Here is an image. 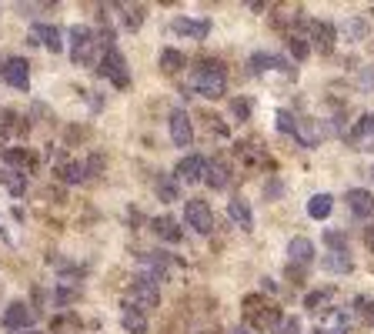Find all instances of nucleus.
<instances>
[{
	"label": "nucleus",
	"mask_w": 374,
	"mask_h": 334,
	"mask_svg": "<svg viewBox=\"0 0 374 334\" xmlns=\"http://www.w3.org/2000/svg\"><path fill=\"white\" fill-rule=\"evenodd\" d=\"M157 64H161V71H164V74H178V71L187 67V57H184L180 50H174V47H164V50H161V57H157Z\"/></svg>",
	"instance_id": "obj_19"
},
{
	"label": "nucleus",
	"mask_w": 374,
	"mask_h": 334,
	"mask_svg": "<svg viewBox=\"0 0 374 334\" xmlns=\"http://www.w3.org/2000/svg\"><path fill=\"white\" fill-rule=\"evenodd\" d=\"M171 31L180 34V37H191V41H204L210 34V20H191V17H178L171 24Z\"/></svg>",
	"instance_id": "obj_12"
},
{
	"label": "nucleus",
	"mask_w": 374,
	"mask_h": 334,
	"mask_svg": "<svg viewBox=\"0 0 374 334\" xmlns=\"http://www.w3.org/2000/svg\"><path fill=\"white\" fill-rule=\"evenodd\" d=\"M294 137H298L304 147H317V144H321V137H324V127H321V121L298 117V131H294Z\"/></svg>",
	"instance_id": "obj_13"
},
{
	"label": "nucleus",
	"mask_w": 374,
	"mask_h": 334,
	"mask_svg": "<svg viewBox=\"0 0 374 334\" xmlns=\"http://www.w3.org/2000/svg\"><path fill=\"white\" fill-rule=\"evenodd\" d=\"M364 244H368V247H371V251H374V224H371V228H368V231H364Z\"/></svg>",
	"instance_id": "obj_40"
},
{
	"label": "nucleus",
	"mask_w": 374,
	"mask_h": 334,
	"mask_svg": "<svg viewBox=\"0 0 374 334\" xmlns=\"http://www.w3.org/2000/svg\"><path fill=\"white\" fill-rule=\"evenodd\" d=\"M234 334H251V331H247V328H238V331H234Z\"/></svg>",
	"instance_id": "obj_41"
},
{
	"label": "nucleus",
	"mask_w": 374,
	"mask_h": 334,
	"mask_svg": "<svg viewBox=\"0 0 374 334\" xmlns=\"http://www.w3.org/2000/svg\"><path fill=\"white\" fill-rule=\"evenodd\" d=\"M287 50L294 54V61H304V57L311 54V47H308V37H301V34H291V37H287Z\"/></svg>",
	"instance_id": "obj_27"
},
{
	"label": "nucleus",
	"mask_w": 374,
	"mask_h": 334,
	"mask_svg": "<svg viewBox=\"0 0 374 334\" xmlns=\"http://www.w3.org/2000/svg\"><path fill=\"white\" fill-rule=\"evenodd\" d=\"M371 177H374V167H371Z\"/></svg>",
	"instance_id": "obj_43"
},
{
	"label": "nucleus",
	"mask_w": 374,
	"mask_h": 334,
	"mask_svg": "<svg viewBox=\"0 0 374 334\" xmlns=\"http://www.w3.org/2000/svg\"><path fill=\"white\" fill-rule=\"evenodd\" d=\"M287 254H291V261H298V264H311V261H315V244L308 241V238H294V241L287 244Z\"/></svg>",
	"instance_id": "obj_22"
},
{
	"label": "nucleus",
	"mask_w": 374,
	"mask_h": 334,
	"mask_svg": "<svg viewBox=\"0 0 374 334\" xmlns=\"http://www.w3.org/2000/svg\"><path fill=\"white\" fill-rule=\"evenodd\" d=\"M234 114H240V117H247V114H251V104H247V101H234Z\"/></svg>",
	"instance_id": "obj_38"
},
{
	"label": "nucleus",
	"mask_w": 374,
	"mask_h": 334,
	"mask_svg": "<svg viewBox=\"0 0 374 334\" xmlns=\"http://www.w3.org/2000/svg\"><path fill=\"white\" fill-rule=\"evenodd\" d=\"M184 221H187V228H194L197 234H210V231H214V211H210L208 201H201V198H191L184 204Z\"/></svg>",
	"instance_id": "obj_5"
},
{
	"label": "nucleus",
	"mask_w": 374,
	"mask_h": 334,
	"mask_svg": "<svg viewBox=\"0 0 374 334\" xmlns=\"http://www.w3.org/2000/svg\"><path fill=\"white\" fill-rule=\"evenodd\" d=\"M20 334H41V331H20Z\"/></svg>",
	"instance_id": "obj_42"
},
{
	"label": "nucleus",
	"mask_w": 374,
	"mask_h": 334,
	"mask_svg": "<svg viewBox=\"0 0 374 334\" xmlns=\"http://www.w3.org/2000/svg\"><path fill=\"white\" fill-rule=\"evenodd\" d=\"M244 314H247V321L254 324L257 331H274L281 324V311L274 304H268L264 298H247L244 301Z\"/></svg>",
	"instance_id": "obj_2"
},
{
	"label": "nucleus",
	"mask_w": 374,
	"mask_h": 334,
	"mask_svg": "<svg viewBox=\"0 0 374 334\" xmlns=\"http://www.w3.org/2000/svg\"><path fill=\"white\" fill-rule=\"evenodd\" d=\"M331 208H334V198H331V194H315V198L308 201V214H311L315 221H324L331 214Z\"/></svg>",
	"instance_id": "obj_23"
},
{
	"label": "nucleus",
	"mask_w": 374,
	"mask_h": 334,
	"mask_svg": "<svg viewBox=\"0 0 374 334\" xmlns=\"http://www.w3.org/2000/svg\"><path fill=\"white\" fill-rule=\"evenodd\" d=\"M191 87H194L201 97H208V101L224 97V91H227L224 67H221L217 61H204L201 67H194V74H191Z\"/></svg>",
	"instance_id": "obj_1"
},
{
	"label": "nucleus",
	"mask_w": 374,
	"mask_h": 334,
	"mask_svg": "<svg viewBox=\"0 0 374 334\" xmlns=\"http://www.w3.org/2000/svg\"><path fill=\"white\" fill-rule=\"evenodd\" d=\"M274 334H301V321L298 318H281V324L274 328Z\"/></svg>",
	"instance_id": "obj_33"
},
{
	"label": "nucleus",
	"mask_w": 374,
	"mask_h": 334,
	"mask_svg": "<svg viewBox=\"0 0 374 334\" xmlns=\"http://www.w3.org/2000/svg\"><path fill=\"white\" fill-rule=\"evenodd\" d=\"M94 47H97V37L90 27H71V61L74 64H90L94 61Z\"/></svg>",
	"instance_id": "obj_6"
},
{
	"label": "nucleus",
	"mask_w": 374,
	"mask_h": 334,
	"mask_svg": "<svg viewBox=\"0 0 374 334\" xmlns=\"http://www.w3.org/2000/svg\"><path fill=\"white\" fill-rule=\"evenodd\" d=\"M328 294H331V291H315V294H308V301H304V304H308L311 311H317V304L328 301Z\"/></svg>",
	"instance_id": "obj_35"
},
{
	"label": "nucleus",
	"mask_w": 374,
	"mask_h": 334,
	"mask_svg": "<svg viewBox=\"0 0 374 334\" xmlns=\"http://www.w3.org/2000/svg\"><path fill=\"white\" fill-rule=\"evenodd\" d=\"M278 131L281 134H294L298 131V117L291 110H278Z\"/></svg>",
	"instance_id": "obj_29"
},
{
	"label": "nucleus",
	"mask_w": 374,
	"mask_h": 334,
	"mask_svg": "<svg viewBox=\"0 0 374 334\" xmlns=\"http://www.w3.org/2000/svg\"><path fill=\"white\" fill-rule=\"evenodd\" d=\"M10 164H24V167H27L30 157L24 151H7V167H10Z\"/></svg>",
	"instance_id": "obj_36"
},
{
	"label": "nucleus",
	"mask_w": 374,
	"mask_h": 334,
	"mask_svg": "<svg viewBox=\"0 0 374 334\" xmlns=\"http://www.w3.org/2000/svg\"><path fill=\"white\" fill-rule=\"evenodd\" d=\"M308 31H311V41H315V47L321 54H328L331 47H334V27H331L328 20H311Z\"/></svg>",
	"instance_id": "obj_14"
},
{
	"label": "nucleus",
	"mask_w": 374,
	"mask_h": 334,
	"mask_svg": "<svg viewBox=\"0 0 374 334\" xmlns=\"http://www.w3.org/2000/svg\"><path fill=\"white\" fill-rule=\"evenodd\" d=\"M171 137H174V144H178V147H191V140H194V127H191L187 110H174V114H171Z\"/></svg>",
	"instance_id": "obj_11"
},
{
	"label": "nucleus",
	"mask_w": 374,
	"mask_h": 334,
	"mask_svg": "<svg viewBox=\"0 0 374 334\" xmlns=\"http://www.w3.org/2000/svg\"><path fill=\"white\" fill-rule=\"evenodd\" d=\"M371 134H374V114H361L358 124L351 127L347 140H351V144H358V140H364V137H371Z\"/></svg>",
	"instance_id": "obj_25"
},
{
	"label": "nucleus",
	"mask_w": 374,
	"mask_h": 334,
	"mask_svg": "<svg viewBox=\"0 0 374 334\" xmlns=\"http://www.w3.org/2000/svg\"><path fill=\"white\" fill-rule=\"evenodd\" d=\"M347 211L354 214V217H361V221L374 217V194L364 191V187H351L347 191Z\"/></svg>",
	"instance_id": "obj_10"
},
{
	"label": "nucleus",
	"mask_w": 374,
	"mask_h": 334,
	"mask_svg": "<svg viewBox=\"0 0 374 334\" xmlns=\"http://www.w3.org/2000/svg\"><path fill=\"white\" fill-rule=\"evenodd\" d=\"M10 131H14V114H10V110H3V114H0V140H7Z\"/></svg>",
	"instance_id": "obj_34"
},
{
	"label": "nucleus",
	"mask_w": 374,
	"mask_h": 334,
	"mask_svg": "<svg viewBox=\"0 0 374 334\" xmlns=\"http://www.w3.org/2000/svg\"><path fill=\"white\" fill-rule=\"evenodd\" d=\"M101 167H104V157H101V154H94V157H90V170H94V174H97V170H101Z\"/></svg>",
	"instance_id": "obj_39"
},
{
	"label": "nucleus",
	"mask_w": 374,
	"mask_h": 334,
	"mask_svg": "<svg viewBox=\"0 0 374 334\" xmlns=\"http://www.w3.org/2000/svg\"><path fill=\"white\" fill-rule=\"evenodd\" d=\"M174 174H178L180 181L197 184V181H204V177H208V161H204L201 154H187V157L178 164V170H174Z\"/></svg>",
	"instance_id": "obj_9"
},
{
	"label": "nucleus",
	"mask_w": 374,
	"mask_h": 334,
	"mask_svg": "<svg viewBox=\"0 0 374 334\" xmlns=\"http://www.w3.org/2000/svg\"><path fill=\"white\" fill-rule=\"evenodd\" d=\"M204 181L214 187V191H224L227 184H231V167L224 164V161H214V164H208V177Z\"/></svg>",
	"instance_id": "obj_21"
},
{
	"label": "nucleus",
	"mask_w": 374,
	"mask_h": 334,
	"mask_svg": "<svg viewBox=\"0 0 374 334\" xmlns=\"http://www.w3.org/2000/svg\"><path fill=\"white\" fill-rule=\"evenodd\" d=\"M97 71H101V74H104L107 80L114 84V87H127V84H131V74H127V61L120 57L117 47H107Z\"/></svg>",
	"instance_id": "obj_4"
},
{
	"label": "nucleus",
	"mask_w": 374,
	"mask_h": 334,
	"mask_svg": "<svg viewBox=\"0 0 374 334\" xmlns=\"http://www.w3.org/2000/svg\"><path fill=\"white\" fill-rule=\"evenodd\" d=\"M154 234H157L161 241H167V244H178L180 238H184V231L178 228V221H174V217H157V221H154Z\"/></svg>",
	"instance_id": "obj_18"
},
{
	"label": "nucleus",
	"mask_w": 374,
	"mask_h": 334,
	"mask_svg": "<svg viewBox=\"0 0 374 334\" xmlns=\"http://www.w3.org/2000/svg\"><path fill=\"white\" fill-rule=\"evenodd\" d=\"M84 174H87V167L84 164H64V181L67 184H77Z\"/></svg>",
	"instance_id": "obj_32"
},
{
	"label": "nucleus",
	"mask_w": 374,
	"mask_h": 334,
	"mask_svg": "<svg viewBox=\"0 0 374 334\" xmlns=\"http://www.w3.org/2000/svg\"><path fill=\"white\" fill-rule=\"evenodd\" d=\"M321 268H324V271H334V274H347L354 264H351L347 254H334V251H331L328 258H321Z\"/></svg>",
	"instance_id": "obj_26"
},
{
	"label": "nucleus",
	"mask_w": 374,
	"mask_h": 334,
	"mask_svg": "<svg viewBox=\"0 0 374 334\" xmlns=\"http://www.w3.org/2000/svg\"><path fill=\"white\" fill-rule=\"evenodd\" d=\"M131 298H134L137 311H150L161 304V288H157V277L154 274H137L134 284H131Z\"/></svg>",
	"instance_id": "obj_3"
},
{
	"label": "nucleus",
	"mask_w": 374,
	"mask_h": 334,
	"mask_svg": "<svg viewBox=\"0 0 374 334\" xmlns=\"http://www.w3.org/2000/svg\"><path fill=\"white\" fill-rule=\"evenodd\" d=\"M361 87H364V91L374 87V67H364V71H361Z\"/></svg>",
	"instance_id": "obj_37"
},
{
	"label": "nucleus",
	"mask_w": 374,
	"mask_h": 334,
	"mask_svg": "<svg viewBox=\"0 0 374 334\" xmlns=\"http://www.w3.org/2000/svg\"><path fill=\"white\" fill-rule=\"evenodd\" d=\"M157 198L161 201H178V184L171 181V177H161V181H157Z\"/></svg>",
	"instance_id": "obj_30"
},
{
	"label": "nucleus",
	"mask_w": 374,
	"mask_h": 334,
	"mask_svg": "<svg viewBox=\"0 0 374 334\" xmlns=\"http://www.w3.org/2000/svg\"><path fill=\"white\" fill-rule=\"evenodd\" d=\"M0 77H3L10 87H17V91H27L30 87V67L24 57H10V61L0 64Z\"/></svg>",
	"instance_id": "obj_7"
},
{
	"label": "nucleus",
	"mask_w": 374,
	"mask_h": 334,
	"mask_svg": "<svg viewBox=\"0 0 374 334\" xmlns=\"http://www.w3.org/2000/svg\"><path fill=\"white\" fill-rule=\"evenodd\" d=\"M0 181H3V187L10 191V194H24L27 191V170H14V167H3L0 170Z\"/></svg>",
	"instance_id": "obj_17"
},
{
	"label": "nucleus",
	"mask_w": 374,
	"mask_h": 334,
	"mask_svg": "<svg viewBox=\"0 0 374 334\" xmlns=\"http://www.w3.org/2000/svg\"><path fill=\"white\" fill-rule=\"evenodd\" d=\"M227 214H231V221H234V224H240V231L254 228V214H251V204H247L244 198L231 201V204H227Z\"/></svg>",
	"instance_id": "obj_15"
},
{
	"label": "nucleus",
	"mask_w": 374,
	"mask_h": 334,
	"mask_svg": "<svg viewBox=\"0 0 374 334\" xmlns=\"http://www.w3.org/2000/svg\"><path fill=\"white\" fill-rule=\"evenodd\" d=\"M34 37H37V41H41L47 50H54V54H60V50H64L60 31L54 27V24H37V27H34Z\"/></svg>",
	"instance_id": "obj_16"
},
{
	"label": "nucleus",
	"mask_w": 374,
	"mask_h": 334,
	"mask_svg": "<svg viewBox=\"0 0 374 334\" xmlns=\"http://www.w3.org/2000/svg\"><path fill=\"white\" fill-rule=\"evenodd\" d=\"M120 324H124V331L131 334H148V321H144V311H137V307H124V314H120Z\"/></svg>",
	"instance_id": "obj_20"
},
{
	"label": "nucleus",
	"mask_w": 374,
	"mask_h": 334,
	"mask_svg": "<svg viewBox=\"0 0 374 334\" xmlns=\"http://www.w3.org/2000/svg\"><path fill=\"white\" fill-rule=\"evenodd\" d=\"M345 328H347V314L345 311H334L328 321H321V324H317L315 334H345Z\"/></svg>",
	"instance_id": "obj_24"
},
{
	"label": "nucleus",
	"mask_w": 374,
	"mask_h": 334,
	"mask_svg": "<svg viewBox=\"0 0 374 334\" xmlns=\"http://www.w3.org/2000/svg\"><path fill=\"white\" fill-rule=\"evenodd\" d=\"M124 24H127V31H137V27L144 24V7H127V17H124Z\"/></svg>",
	"instance_id": "obj_31"
},
{
	"label": "nucleus",
	"mask_w": 374,
	"mask_h": 334,
	"mask_svg": "<svg viewBox=\"0 0 374 334\" xmlns=\"http://www.w3.org/2000/svg\"><path fill=\"white\" fill-rule=\"evenodd\" d=\"M324 244L334 247V254H347V234H341V231H328V234H324Z\"/></svg>",
	"instance_id": "obj_28"
},
{
	"label": "nucleus",
	"mask_w": 374,
	"mask_h": 334,
	"mask_svg": "<svg viewBox=\"0 0 374 334\" xmlns=\"http://www.w3.org/2000/svg\"><path fill=\"white\" fill-rule=\"evenodd\" d=\"M27 324H34V307L24 301H14L3 311V328L7 331H27Z\"/></svg>",
	"instance_id": "obj_8"
}]
</instances>
